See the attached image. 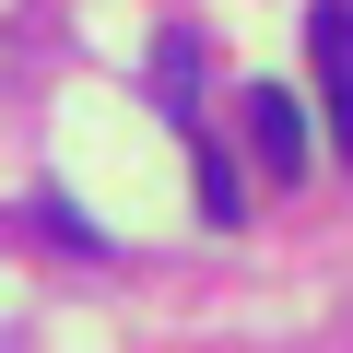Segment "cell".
Returning <instances> with one entry per match:
<instances>
[{"label": "cell", "mask_w": 353, "mask_h": 353, "mask_svg": "<svg viewBox=\"0 0 353 353\" xmlns=\"http://www.w3.org/2000/svg\"><path fill=\"white\" fill-rule=\"evenodd\" d=\"M306 59H318V118L353 153V0H318L306 12Z\"/></svg>", "instance_id": "6da1fadb"}, {"label": "cell", "mask_w": 353, "mask_h": 353, "mask_svg": "<svg viewBox=\"0 0 353 353\" xmlns=\"http://www.w3.org/2000/svg\"><path fill=\"white\" fill-rule=\"evenodd\" d=\"M248 141H259V153L294 176V165H306V106H294L283 83H259V94H248Z\"/></svg>", "instance_id": "7a4b0ae2"}, {"label": "cell", "mask_w": 353, "mask_h": 353, "mask_svg": "<svg viewBox=\"0 0 353 353\" xmlns=\"http://www.w3.org/2000/svg\"><path fill=\"white\" fill-rule=\"evenodd\" d=\"M201 201H212V224L248 212V189H236V165H224V153H201Z\"/></svg>", "instance_id": "3957f363"}]
</instances>
